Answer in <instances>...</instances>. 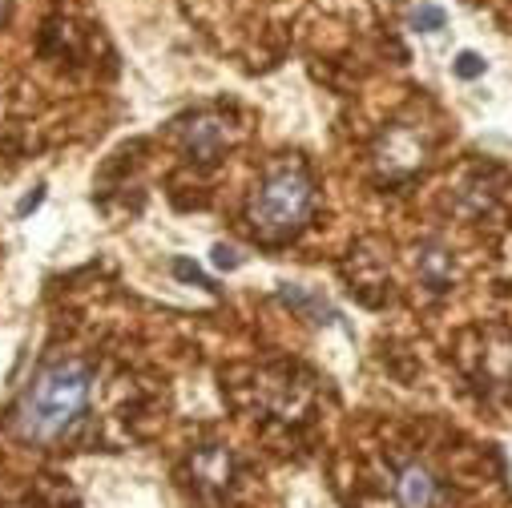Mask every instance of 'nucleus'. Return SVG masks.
Wrapping results in <instances>:
<instances>
[{"instance_id":"nucleus-1","label":"nucleus","mask_w":512,"mask_h":508,"mask_svg":"<svg viewBox=\"0 0 512 508\" xmlns=\"http://www.w3.org/2000/svg\"><path fill=\"white\" fill-rule=\"evenodd\" d=\"M89 388H93V371L81 359L49 363L17 404V432L33 444L61 440L77 424V416L85 412Z\"/></svg>"},{"instance_id":"nucleus-2","label":"nucleus","mask_w":512,"mask_h":508,"mask_svg":"<svg viewBox=\"0 0 512 508\" xmlns=\"http://www.w3.org/2000/svg\"><path fill=\"white\" fill-rule=\"evenodd\" d=\"M311 198H315L311 178L303 170H295V166H279V170H271L263 178L259 190H254V198L246 206V222H250L254 234L267 238V242L291 238L307 222Z\"/></svg>"},{"instance_id":"nucleus-3","label":"nucleus","mask_w":512,"mask_h":508,"mask_svg":"<svg viewBox=\"0 0 512 508\" xmlns=\"http://www.w3.org/2000/svg\"><path fill=\"white\" fill-rule=\"evenodd\" d=\"M396 500H400V508H436V500H440L436 472L424 468V464L400 468V476H396Z\"/></svg>"},{"instance_id":"nucleus-4","label":"nucleus","mask_w":512,"mask_h":508,"mask_svg":"<svg viewBox=\"0 0 512 508\" xmlns=\"http://www.w3.org/2000/svg\"><path fill=\"white\" fill-rule=\"evenodd\" d=\"M186 138H190V154L202 158V162H210L222 150V142H226V125L218 117H198L190 130H186Z\"/></svg>"},{"instance_id":"nucleus-5","label":"nucleus","mask_w":512,"mask_h":508,"mask_svg":"<svg viewBox=\"0 0 512 508\" xmlns=\"http://www.w3.org/2000/svg\"><path fill=\"white\" fill-rule=\"evenodd\" d=\"M408 21H412L416 33H436V29L448 25V13H444L440 5H432V0H420V5L408 13Z\"/></svg>"},{"instance_id":"nucleus-6","label":"nucleus","mask_w":512,"mask_h":508,"mask_svg":"<svg viewBox=\"0 0 512 508\" xmlns=\"http://www.w3.org/2000/svg\"><path fill=\"white\" fill-rule=\"evenodd\" d=\"M452 73H456L460 81H476V77L484 73V57H480V53H472V49L456 53V61H452Z\"/></svg>"},{"instance_id":"nucleus-7","label":"nucleus","mask_w":512,"mask_h":508,"mask_svg":"<svg viewBox=\"0 0 512 508\" xmlns=\"http://www.w3.org/2000/svg\"><path fill=\"white\" fill-rule=\"evenodd\" d=\"M198 472H202L206 480H222V476L230 472V460H226L222 452H206V456L198 460Z\"/></svg>"},{"instance_id":"nucleus-8","label":"nucleus","mask_w":512,"mask_h":508,"mask_svg":"<svg viewBox=\"0 0 512 508\" xmlns=\"http://www.w3.org/2000/svg\"><path fill=\"white\" fill-rule=\"evenodd\" d=\"M210 259H214L218 271H234V267H242V254H238L234 246H226V242H218V246L210 250Z\"/></svg>"},{"instance_id":"nucleus-9","label":"nucleus","mask_w":512,"mask_h":508,"mask_svg":"<svg viewBox=\"0 0 512 508\" xmlns=\"http://www.w3.org/2000/svg\"><path fill=\"white\" fill-rule=\"evenodd\" d=\"M174 275H178V279H186V283H198V287H210V283H206V275H202V271H198L194 263H186V259H174Z\"/></svg>"},{"instance_id":"nucleus-10","label":"nucleus","mask_w":512,"mask_h":508,"mask_svg":"<svg viewBox=\"0 0 512 508\" xmlns=\"http://www.w3.org/2000/svg\"><path fill=\"white\" fill-rule=\"evenodd\" d=\"M41 202H45V186H33V194H25V198H21V206H17V214L25 218V214H29V210H37Z\"/></svg>"},{"instance_id":"nucleus-11","label":"nucleus","mask_w":512,"mask_h":508,"mask_svg":"<svg viewBox=\"0 0 512 508\" xmlns=\"http://www.w3.org/2000/svg\"><path fill=\"white\" fill-rule=\"evenodd\" d=\"M9 9H13V0H0V21L9 17Z\"/></svg>"}]
</instances>
